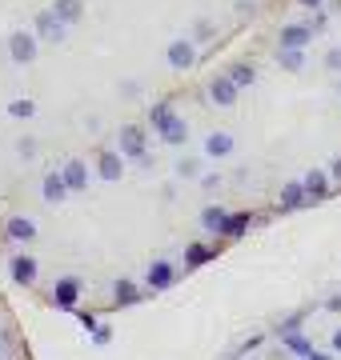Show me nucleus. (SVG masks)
I'll list each match as a JSON object with an SVG mask.
<instances>
[{
    "mask_svg": "<svg viewBox=\"0 0 341 360\" xmlns=\"http://www.w3.org/2000/svg\"><path fill=\"white\" fill-rule=\"evenodd\" d=\"M253 224L144 116L65 144L0 208V269L40 309L117 316L181 288Z\"/></svg>",
    "mask_w": 341,
    "mask_h": 360,
    "instance_id": "1",
    "label": "nucleus"
},
{
    "mask_svg": "<svg viewBox=\"0 0 341 360\" xmlns=\"http://www.w3.org/2000/svg\"><path fill=\"white\" fill-rule=\"evenodd\" d=\"M253 229L341 196V0H273L144 108Z\"/></svg>",
    "mask_w": 341,
    "mask_h": 360,
    "instance_id": "2",
    "label": "nucleus"
},
{
    "mask_svg": "<svg viewBox=\"0 0 341 360\" xmlns=\"http://www.w3.org/2000/svg\"><path fill=\"white\" fill-rule=\"evenodd\" d=\"M37 16V13H32ZM28 16L0 32V208L53 153L85 141L61 96L56 65Z\"/></svg>",
    "mask_w": 341,
    "mask_h": 360,
    "instance_id": "3",
    "label": "nucleus"
},
{
    "mask_svg": "<svg viewBox=\"0 0 341 360\" xmlns=\"http://www.w3.org/2000/svg\"><path fill=\"white\" fill-rule=\"evenodd\" d=\"M0 360H32V340L4 292H0Z\"/></svg>",
    "mask_w": 341,
    "mask_h": 360,
    "instance_id": "4",
    "label": "nucleus"
}]
</instances>
